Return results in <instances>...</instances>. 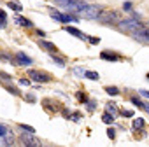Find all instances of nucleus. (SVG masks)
I'll use <instances>...</instances> for the list:
<instances>
[{
  "instance_id": "nucleus-27",
  "label": "nucleus",
  "mask_w": 149,
  "mask_h": 147,
  "mask_svg": "<svg viewBox=\"0 0 149 147\" xmlns=\"http://www.w3.org/2000/svg\"><path fill=\"white\" fill-rule=\"evenodd\" d=\"M86 107H88V110H95V102L93 100H88V105Z\"/></svg>"
},
{
  "instance_id": "nucleus-4",
  "label": "nucleus",
  "mask_w": 149,
  "mask_h": 147,
  "mask_svg": "<svg viewBox=\"0 0 149 147\" xmlns=\"http://www.w3.org/2000/svg\"><path fill=\"white\" fill-rule=\"evenodd\" d=\"M28 76H30V79H33V81H37V83H49V81L53 79L49 74H46V72H37V70H30Z\"/></svg>"
},
{
  "instance_id": "nucleus-7",
  "label": "nucleus",
  "mask_w": 149,
  "mask_h": 147,
  "mask_svg": "<svg viewBox=\"0 0 149 147\" xmlns=\"http://www.w3.org/2000/svg\"><path fill=\"white\" fill-rule=\"evenodd\" d=\"M88 18H91V19H97L98 18V14H100V9L97 7V6H86V9L83 11Z\"/></svg>"
},
{
  "instance_id": "nucleus-5",
  "label": "nucleus",
  "mask_w": 149,
  "mask_h": 147,
  "mask_svg": "<svg viewBox=\"0 0 149 147\" xmlns=\"http://www.w3.org/2000/svg\"><path fill=\"white\" fill-rule=\"evenodd\" d=\"M21 144H25V145H32V147H37V145H40V140L39 138H35V135L33 133H28V131H25L23 135H21Z\"/></svg>"
},
{
  "instance_id": "nucleus-22",
  "label": "nucleus",
  "mask_w": 149,
  "mask_h": 147,
  "mask_svg": "<svg viewBox=\"0 0 149 147\" xmlns=\"http://www.w3.org/2000/svg\"><path fill=\"white\" fill-rule=\"evenodd\" d=\"M0 60H4L6 63H13V61H11V56L6 54V53H0Z\"/></svg>"
},
{
  "instance_id": "nucleus-6",
  "label": "nucleus",
  "mask_w": 149,
  "mask_h": 147,
  "mask_svg": "<svg viewBox=\"0 0 149 147\" xmlns=\"http://www.w3.org/2000/svg\"><path fill=\"white\" fill-rule=\"evenodd\" d=\"M132 35H133V39H137V40L149 42V30H147V28H144L142 25H140L139 28H135V30L132 32Z\"/></svg>"
},
{
  "instance_id": "nucleus-12",
  "label": "nucleus",
  "mask_w": 149,
  "mask_h": 147,
  "mask_svg": "<svg viewBox=\"0 0 149 147\" xmlns=\"http://www.w3.org/2000/svg\"><path fill=\"white\" fill-rule=\"evenodd\" d=\"M105 109H107V112H109V114H112V116H118V112H119V110H118V107H116V103H112V102H111V103H107V105H105Z\"/></svg>"
},
{
  "instance_id": "nucleus-30",
  "label": "nucleus",
  "mask_w": 149,
  "mask_h": 147,
  "mask_svg": "<svg viewBox=\"0 0 149 147\" xmlns=\"http://www.w3.org/2000/svg\"><path fill=\"white\" fill-rule=\"evenodd\" d=\"M107 137H109V138H114V137H116V133H114V130H112V128H109V130H107Z\"/></svg>"
},
{
  "instance_id": "nucleus-36",
  "label": "nucleus",
  "mask_w": 149,
  "mask_h": 147,
  "mask_svg": "<svg viewBox=\"0 0 149 147\" xmlns=\"http://www.w3.org/2000/svg\"><path fill=\"white\" fill-rule=\"evenodd\" d=\"M144 110H147V112H149V103H144Z\"/></svg>"
},
{
  "instance_id": "nucleus-9",
  "label": "nucleus",
  "mask_w": 149,
  "mask_h": 147,
  "mask_svg": "<svg viewBox=\"0 0 149 147\" xmlns=\"http://www.w3.org/2000/svg\"><path fill=\"white\" fill-rule=\"evenodd\" d=\"M100 58H102V60H109V61H116V60H119V54H116V53H109V51H104V53L100 54Z\"/></svg>"
},
{
  "instance_id": "nucleus-13",
  "label": "nucleus",
  "mask_w": 149,
  "mask_h": 147,
  "mask_svg": "<svg viewBox=\"0 0 149 147\" xmlns=\"http://www.w3.org/2000/svg\"><path fill=\"white\" fill-rule=\"evenodd\" d=\"M7 6H9V9H13V11H18V12L23 11V6H21L19 2H9Z\"/></svg>"
},
{
  "instance_id": "nucleus-15",
  "label": "nucleus",
  "mask_w": 149,
  "mask_h": 147,
  "mask_svg": "<svg viewBox=\"0 0 149 147\" xmlns=\"http://www.w3.org/2000/svg\"><path fill=\"white\" fill-rule=\"evenodd\" d=\"M84 77H88V79H91V81H98V72H84Z\"/></svg>"
},
{
  "instance_id": "nucleus-1",
  "label": "nucleus",
  "mask_w": 149,
  "mask_h": 147,
  "mask_svg": "<svg viewBox=\"0 0 149 147\" xmlns=\"http://www.w3.org/2000/svg\"><path fill=\"white\" fill-rule=\"evenodd\" d=\"M97 19H102V21H105V23H116V21L121 19V16H119V12H116V11H111V9H100V14H98Z\"/></svg>"
},
{
  "instance_id": "nucleus-31",
  "label": "nucleus",
  "mask_w": 149,
  "mask_h": 147,
  "mask_svg": "<svg viewBox=\"0 0 149 147\" xmlns=\"http://www.w3.org/2000/svg\"><path fill=\"white\" fill-rule=\"evenodd\" d=\"M88 40H90L91 44H98V42H100V39H98V37H90Z\"/></svg>"
},
{
  "instance_id": "nucleus-28",
  "label": "nucleus",
  "mask_w": 149,
  "mask_h": 147,
  "mask_svg": "<svg viewBox=\"0 0 149 147\" xmlns=\"http://www.w3.org/2000/svg\"><path fill=\"white\" fill-rule=\"evenodd\" d=\"M123 9L125 11H132V2H125L123 4Z\"/></svg>"
},
{
  "instance_id": "nucleus-14",
  "label": "nucleus",
  "mask_w": 149,
  "mask_h": 147,
  "mask_svg": "<svg viewBox=\"0 0 149 147\" xmlns=\"http://www.w3.org/2000/svg\"><path fill=\"white\" fill-rule=\"evenodd\" d=\"M144 124H146V123H144V119H142V117H137V119H133V128H135V130H140V128H144Z\"/></svg>"
},
{
  "instance_id": "nucleus-10",
  "label": "nucleus",
  "mask_w": 149,
  "mask_h": 147,
  "mask_svg": "<svg viewBox=\"0 0 149 147\" xmlns=\"http://www.w3.org/2000/svg\"><path fill=\"white\" fill-rule=\"evenodd\" d=\"M67 32L68 33H72L74 37H77V39H86V35L81 32V30H77V28H74V26H67Z\"/></svg>"
},
{
  "instance_id": "nucleus-25",
  "label": "nucleus",
  "mask_w": 149,
  "mask_h": 147,
  "mask_svg": "<svg viewBox=\"0 0 149 147\" xmlns=\"http://www.w3.org/2000/svg\"><path fill=\"white\" fill-rule=\"evenodd\" d=\"M0 79H2V81H11V76L6 74V72H2V74H0Z\"/></svg>"
},
{
  "instance_id": "nucleus-37",
  "label": "nucleus",
  "mask_w": 149,
  "mask_h": 147,
  "mask_svg": "<svg viewBox=\"0 0 149 147\" xmlns=\"http://www.w3.org/2000/svg\"><path fill=\"white\" fill-rule=\"evenodd\" d=\"M147 79H149V74H147Z\"/></svg>"
},
{
  "instance_id": "nucleus-26",
  "label": "nucleus",
  "mask_w": 149,
  "mask_h": 147,
  "mask_svg": "<svg viewBox=\"0 0 149 147\" xmlns=\"http://www.w3.org/2000/svg\"><path fill=\"white\" fill-rule=\"evenodd\" d=\"M7 91H9V93H13V95H19V91H18L14 86H9V88H7Z\"/></svg>"
},
{
  "instance_id": "nucleus-24",
  "label": "nucleus",
  "mask_w": 149,
  "mask_h": 147,
  "mask_svg": "<svg viewBox=\"0 0 149 147\" xmlns=\"http://www.w3.org/2000/svg\"><path fill=\"white\" fill-rule=\"evenodd\" d=\"M6 135H7V126L0 124V137H6Z\"/></svg>"
},
{
  "instance_id": "nucleus-16",
  "label": "nucleus",
  "mask_w": 149,
  "mask_h": 147,
  "mask_svg": "<svg viewBox=\"0 0 149 147\" xmlns=\"http://www.w3.org/2000/svg\"><path fill=\"white\" fill-rule=\"evenodd\" d=\"M40 46H44V47H46L47 51H51V53H53V51H56V46H54V44H51V42H47V40H42V42H40Z\"/></svg>"
},
{
  "instance_id": "nucleus-18",
  "label": "nucleus",
  "mask_w": 149,
  "mask_h": 147,
  "mask_svg": "<svg viewBox=\"0 0 149 147\" xmlns=\"http://www.w3.org/2000/svg\"><path fill=\"white\" fill-rule=\"evenodd\" d=\"M130 102H132L135 107H139V109H144V102H142V100H139V98H135V96H133Z\"/></svg>"
},
{
  "instance_id": "nucleus-17",
  "label": "nucleus",
  "mask_w": 149,
  "mask_h": 147,
  "mask_svg": "<svg viewBox=\"0 0 149 147\" xmlns=\"http://www.w3.org/2000/svg\"><path fill=\"white\" fill-rule=\"evenodd\" d=\"M102 121H104V123H105V124H111V123H112V121H114V116H112V114H109V112H107V114H104V116H102Z\"/></svg>"
},
{
  "instance_id": "nucleus-11",
  "label": "nucleus",
  "mask_w": 149,
  "mask_h": 147,
  "mask_svg": "<svg viewBox=\"0 0 149 147\" xmlns=\"http://www.w3.org/2000/svg\"><path fill=\"white\" fill-rule=\"evenodd\" d=\"M16 23L21 25V26H26V28H32L33 26V23L30 19H26V18H16Z\"/></svg>"
},
{
  "instance_id": "nucleus-19",
  "label": "nucleus",
  "mask_w": 149,
  "mask_h": 147,
  "mask_svg": "<svg viewBox=\"0 0 149 147\" xmlns=\"http://www.w3.org/2000/svg\"><path fill=\"white\" fill-rule=\"evenodd\" d=\"M105 91H107L109 95H119V89H118V88H114V86H107V88H105Z\"/></svg>"
},
{
  "instance_id": "nucleus-2",
  "label": "nucleus",
  "mask_w": 149,
  "mask_h": 147,
  "mask_svg": "<svg viewBox=\"0 0 149 147\" xmlns=\"http://www.w3.org/2000/svg\"><path fill=\"white\" fill-rule=\"evenodd\" d=\"M118 26H119L121 30L133 32L135 28L140 26V21H139V19H119V21H118Z\"/></svg>"
},
{
  "instance_id": "nucleus-3",
  "label": "nucleus",
  "mask_w": 149,
  "mask_h": 147,
  "mask_svg": "<svg viewBox=\"0 0 149 147\" xmlns=\"http://www.w3.org/2000/svg\"><path fill=\"white\" fill-rule=\"evenodd\" d=\"M51 16L54 18V19H58V21H61V23H76V21H79L76 16H72V14H63V12H60V11H51Z\"/></svg>"
},
{
  "instance_id": "nucleus-20",
  "label": "nucleus",
  "mask_w": 149,
  "mask_h": 147,
  "mask_svg": "<svg viewBox=\"0 0 149 147\" xmlns=\"http://www.w3.org/2000/svg\"><path fill=\"white\" fill-rule=\"evenodd\" d=\"M51 58H53V61H56L60 67H65V61H63L61 58H58V56H54V54H51Z\"/></svg>"
},
{
  "instance_id": "nucleus-21",
  "label": "nucleus",
  "mask_w": 149,
  "mask_h": 147,
  "mask_svg": "<svg viewBox=\"0 0 149 147\" xmlns=\"http://www.w3.org/2000/svg\"><path fill=\"white\" fill-rule=\"evenodd\" d=\"M19 128H21V130H25V131H28V133H35V128H32V126H26V124H19Z\"/></svg>"
},
{
  "instance_id": "nucleus-35",
  "label": "nucleus",
  "mask_w": 149,
  "mask_h": 147,
  "mask_svg": "<svg viewBox=\"0 0 149 147\" xmlns=\"http://www.w3.org/2000/svg\"><path fill=\"white\" fill-rule=\"evenodd\" d=\"M37 35H39V37H46V32H42V30H37Z\"/></svg>"
},
{
  "instance_id": "nucleus-32",
  "label": "nucleus",
  "mask_w": 149,
  "mask_h": 147,
  "mask_svg": "<svg viewBox=\"0 0 149 147\" xmlns=\"http://www.w3.org/2000/svg\"><path fill=\"white\" fill-rule=\"evenodd\" d=\"M123 116H126V117H132V116H133V112H132V110H123Z\"/></svg>"
},
{
  "instance_id": "nucleus-34",
  "label": "nucleus",
  "mask_w": 149,
  "mask_h": 147,
  "mask_svg": "<svg viewBox=\"0 0 149 147\" xmlns=\"http://www.w3.org/2000/svg\"><path fill=\"white\" fill-rule=\"evenodd\" d=\"M6 25H7V23H6V19L0 18V28H6Z\"/></svg>"
},
{
  "instance_id": "nucleus-29",
  "label": "nucleus",
  "mask_w": 149,
  "mask_h": 147,
  "mask_svg": "<svg viewBox=\"0 0 149 147\" xmlns=\"http://www.w3.org/2000/svg\"><path fill=\"white\" fill-rule=\"evenodd\" d=\"M19 84L21 86H30V79H19Z\"/></svg>"
},
{
  "instance_id": "nucleus-33",
  "label": "nucleus",
  "mask_w": 149,
  "mask_h": 147,
  "mask_svg": "<svg viewBox=\"0 0 149 147\" xmlns=\"http://www.w3.org/2000/svg\"><path fill=\"white\" fill-rule=\"evenodd\" d=\"M139 93H140V95H142V96H147V98H149V91H146V89H140V91H139Z\"/></svg>"
},
{
  "instance_id": "nucleus-23",
  "label": "nucleus",
  "mask_w": 149,
  "mask_h": 147,
  "mask_svg": "<svg viewBox=\"0 0 149 147\" xmlns=\"http://www.w3.org/2000/svg\"><path fill=\"white\" fill-rule=\"evenodd\" d=\"M74 74H77L79 77H84V70H83L81 67H76V68H74Z\"/></svg>"
},
{
  "instance_id": "nucleus-8",
  "label": "nucleus",
  "mask_w": 149,
  "mask_h": 147,
  "mask_svg": "<svg viewBox=\"0 0 149 147\" xmlns=\"http://www.w3.org/2000/svg\"><path fill=\"white\" fill-rule=\"evenodd\" d=\"M16 60H18V63H19V65H23V67H28V65H32V63H33V61H32V58H30V56H26V54H25V53H21V51H19V53H16Z\"/></svg>"
}]
</instances>
